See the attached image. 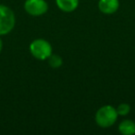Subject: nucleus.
I'll return each instance as SVG.
<instances>
[{"label":"nucleus","instance_id":"6","mask_svg":"<svg viewBox=\"0 0 135 135\" xmlns=\"http://www.w3.org/2000/svg\"><path fill=\"white\" fill-rule=\"evenodd\" d=\"M56 4L61 11L70 13L77 9L79 0H56Z\"/></svg>","mask_w":135,"mask_h":135},{"label":"nucleus","instance_id":"1","mask_svg":"<svg viewBox=\"0 0 135 135\" xmlns=\"http://www.w3.org/2000/svg\"><path fill=\"white\" fill-rule=\"evenodd\" d=\"M118 118V114L117 112L116 107L110 105H105L101 107L96 111L94 120L100 128L107 129L116 123Z\"/></svg>","mask_w":135,"mask_h":135},{"label":"nucleus","instance_id":"9","mask_svg":"<svg viewBox=\"0 0 135 135\" xmlns=\"http://www.w3.org/2000/svg\"><path fill=\"white\" fill-rule=\"evenodd\" d=\"M116 109L118 116L125 117L129 115V112H131V105L127 103H121L116 107Z\"/></svg>","mask_w":135,"mask_h":135},{"label":"nucleus","instance_id":"10","mask_svg":"<svg viewBox=\"0 0 135 135\" xmlns=\"http://www.w3.org/2000/svg\"><path fill=\"white\" fill-rule=\"evenodd\" d=\"M2 49H3V41H2V39L0 38V54L2 52Z\"/></svg>","mask_w":135,"mask_h":135},{"label":"nucleus","instance_id":"3","mask_svg":"<svg viewBox=\"0 0 135 135\" xmlns=\"http://www.w3.org/2000/svg\"><path fill=\"white\" fill-rule=\"evenodd\" d=\"M15 24L16 17L13 10L8 6L0 5V36L9 33Z\"/></svg>","mask_w":135,"mask_h":135},{"label":"nucleus","instance_id":"4","mask_svg":"<svg viewBox=\"0 0 135 135\" xmlns=\"http://www.w3.org/2000/svg\"><path fill=\"white\" fill-rule=\"evenodd\" d=\"M23 7L25 11L32 17L42 16L48 10V4L45 0H26Z\"/></svg>","mask_w":135,"mask_h":135},{"label":"nucleus","instance_id":"5","mask_svg":"<svg viewBox=\"0 0 135 135\" xmlns=\"http://www.w3.org/2000/svg\"><path fill=\"white\" fill-rule=\"evenodd\" d=\"M98 8L102 13L107 15L114 14L119 8V0H99Z\"/></svg>","mask_w":135,"mask_h":135},{"label":"nucleus","instance_id":"7","mask_svg":"<svg viewBox=\"0 0 135 135\" xmlns=\"http://www.w3.org/2000/svg\"><path fill=\"white\" fill-rule=\"evenodd\" d=\"M118 131L123 135L135 134V122L131 119H124L118 125Z\"/></svg>","mask_w":135,"mask_h":135},{"label":"nucleus","instance_id":"8","mask_svg":"<svg viewBox=\"0 0 135 135\" xmlns=\"http://www.w3.org/2000/svg\"><path fill=\"white\" fill-rule=\"evenodd\" d=\"M48 64L52 69H58L62 66L63 64V59L59 55L56 54H52L48 58Z\"/></svg>","mask_w":135,"mask_h":135},{"label":"nucleus","instance_id":"2","mask_svg":"<svg viewBox=\"0 0 135 135\" xmlns=\"http://www.w3.org/2000/svg\"><path fill=\"white\" fill-rule=\"evenodd\" d=\"M32 56L38 60H46L53 54V48L51 44L43 38L34 39L29 46Z\"/></svg>","mask_w":135,"mask_h":135}]
</instances>
